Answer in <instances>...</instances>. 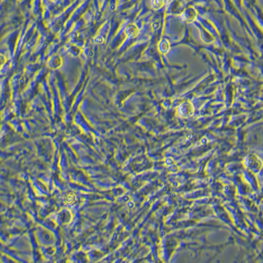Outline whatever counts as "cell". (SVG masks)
I'll return each mask as SVG.
<instances>
[{"label":"cell","instance_id":"obj_1","mask_svg":"<svg viewBox=\"0 0 263 263\" xmlns=\"http://www.w3.org/2000/svg\"><path fill=\"white\" fill-rule=\"evenodd\" d=\"M178 111L183 117H190L194 113V107L190 102L186 101L179 106Z\"/></svg>","mask_w":263,"mask_h":263},{"label":"cell","instance_id":"obj_2","mask_svg":"<svg viewBox=\"0 0 263 263\" xmlns=\"http://www.w3.org/2000/svg\"><path fill=\"white\" fill-rule=\"evenodd\" d=\"M196 12L195 9L192 7H188L184 10L183 12L182 17L183 19L186 22H192L196 18Z\"/></svg>","mask_w":263,"mask_h":263},{"label":"cell","instance_id":"obj_3","mask_svg":"<svg viewBox=\"0 0 263 263\" xmlns=\"http://www.w3.org/2000/svg\"><path fill=\"white\" fill-rule=\"evenodd\" d=\"M159 47V50L162 53H165L168 52V51L169 50V48H170V44L168 42V41L166 39H163L160 42Z\"/></svg>","mask_w":263,"mask_h":263},{"label":"cell","instance_id":"obj_4","mask_svg":"<svg viewBox=\"0 0 263 263\" xmlns=\"http://www.w3.org/2000/svg\"><path fill=\"white\" fill-rule=\"evenodd\" d=\"M126 32H127V34L129 36H134L137 33V28L135 26L132 25V26H129L127 30H126Z\"/></svg>","mask_w":263,"mask_h":263},{"label":"cell","instance_id":"obj_5","mask_svg":"<svg viewBox=\"0 0 263 263\" xmlns=\"http://www.w3.org/2000/svg\"><path fill=\"white\" fill-rule=\"evenodd\" d=\"M152 3V6L155 9H161L163 6L164 5V2L163 1H153L151 2Z\"/></svg>","mask_w":263,"mask_h":263}]
</instances>
